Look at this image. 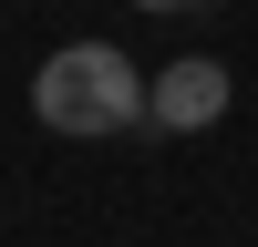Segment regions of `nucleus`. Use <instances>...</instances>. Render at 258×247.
Instances as JSON below:
<instances>
[{"label":"nucleus","instance_id":"obj_1","mask_svg":"<svg viewBox=\"0 0 258 247\" xmlns=\"http://www.w3.org/2000/svg\"><path fill=\"white\" fill-rule=\"evenodd\" d=\"M31 113L52 134H124V124H145V72L114 41H62L31 72Z\"/></svg>","mask_w":258,"mask_h":247},{"label":"nucleus","instance_id":"obj_2","mask_svg":"<svg viewBox=\"0 0 258 247\" xmlns=\"http://www.w3.org/2000/svg\"><path fill=\"white\" fill-rule=\"evenodd\" d=\"M217 113H227V62H207V52L165 62L145 82V124H165V134H207Z\"/></svg>","mask_w":258,"mask_h":247},{"label":"nucleus","instance_id":"obj_3","mask_svg":"<svg viewBox=\"0 0 258 247\" xmlns=\"http://www.w3.org/2000/svg\"><path fill=\"white\" fill-rule=\"evenodd\" d=\"M135 11H176V0H135Z\"/></svg>","mask_w":258,"mask_h":247}]
</instances>
